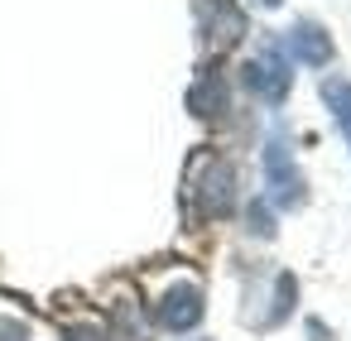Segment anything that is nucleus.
<instances>
[{
    "mask_svg": "<svg viewBox=\"0 0 351 341\" xmlns=\"http://www.w3.org/2000/svg\"><path fill=\"white\" fill-rule=\"evenodd\" d=\"M284 53H293V58L308 63V68H327V63H332V39H327L322 25L298 20V25L284 34Z\"/></svg>",
    "mask_w": 351,
    "mask_h": 341,
    "instance_id": "obj_6",
    "label": "nucleus"
},
{
    "mask_svg": "<svg viewBox=\"0 0 351 341\" xmlns=\"http://www.w3.org/2000/svg\"><path fill=\"white\" fill-rule=\"evenodd\" d=\"M193 197H197L202 216H226L236 207V168L226 159H217V154H202L197 178H193Z\"/></svg>",
    "mask_w": 351,
    "mask_h": 341,
    "instance_id": "obj_1",
    "label": "nucleus"
},
{
    "mask_svg": "<svg viewBox=\"0 0 351 341\" xmlns=\"http://www.w3.org/2000/svg\"><path fill=\"white\" fill-rule=\"evenodd\" d=\"M241 82H245V92H255L260 101L279 106V101L289 97V87H293V73H289V58H284L279 49H265L260 58H250V63L241 68Z\"/></svg>",
    "mask_w": 351,
    "mask_h": 341,
    "instance_id": "obj_3",
    "label": "nucleus"
},
{
    "mask_svg": "<svg viewBox=\"0 0 351 341\" xmlns=\"http://www.w3.org/2000/svg\"><path fill=\"white\" fill-rule=\"evenodd\" d=\"M68 341H106V331L97 322H77V327H68Z\"/></svg>",
    "mask_w": 351,
    "mask_h": 341,
    "instance_id": "obj_11",
    "label": "nucleus"
},
{
    "mask_svg": "<svg viewBox=\"0 0 351 341\" xmlns=\"http://www.w3.org/2000/svg\"><path fill=\"white\" fill-rule=\"evenodd\" d=\"M0 341H29V331L15 317H0Z\"/></svg>",
    "mask_w": 351,
    "mask_h": 341,
    "instance_id": "obj_12",
    "label": "nucleus"
},
{
    "mask_svg": "<svg viewBox=\"0 0 351 341\" xmlns=\"http://www.w3.org/2000/svg\"><path fill=\"white\" fill-rule=\"evenodd\" d=\"M293 298H298V283H293V274H279V283H274V307H269V327L274 322H284L289 312H293Z\"/></svg>",
    "mask_w": 351,
    "mask_h": 341,
    "instance_id": "obj_9",
    "label": "nucleus"
},
{
    "mask_svg": "<svg viewBox=\"0 0 351 341\" xmlns=\"http://www.w3.org/2000/svg\"><path fill=\"white\" fill-rule=\"evenodd\" d=\"M265 173H269V202L274 207H284V212L303 207L308 183H303V173H298V164H293V154H289L284 140H269L265 144Z\"/></svg>",
    "mask_w": 351,
    "mask_h": 341,
    "instance_id": "obj_2",
    "label": "nucleus"
},
{
    "mask_svg": "<svg viewBox=\"0 0 351 341\" xmlns=\"http://www.w3.org/2000/svg\"><path fill=\"white\" fill-rule=\"evenodd\" d=\"M197 29L202 39L217 49H231L245 39V10L236 5V0H197Z\"/></svg>",
    "mask_w": 351,
    "mask_h": 341,
    "instance_id": "obj_4",
    "label": "nucleus"
},
{
    "mask_svg": "<svg viewBox=\"0 0 351 341\" xmlns=\"http://www.w3.org/2000/svg\"><path fill=\"white\" fill-rule=\"evenodd\" d=\"M226 106H231V97H226V77H221L217 68H202L197 82H193V92H188V111L202 116V121H221Z\"/></svg>",
    "mask_w": 351,
    "mask_h": 341,
    "instance_id": "obj_7",
    "label": "nucleus"
},
{
    "mask_svg": "<svg viewBox=\"0 0 351 341\" xmlns=\"http://www.w3.org/2000/svg\"><path fill=\"white\" fill-rule=\"evenodd\" d=\"M202 312H207V303H202V288H197V283H173V288H164V298L154 303V322H159L164 331H193V327L202 322Z\"/></svg>",
    "mask_w": 351,
    "mask_h": 341,
    "instance_id": "obj_5",
    "label": "nucleus"
},
{
    "mask_svg": "<svg viewBox=\"0 0 351 341\" xmlns=\"http://www.w3.org/2000/svg\"><path fill=\"white\" fill-rule=\"evenodd\" d=\"M322 101H327V111L337 116V125H341V135L351 144V82L346 77H327L322 82Z\"/></svg>",
    "mask_w": 351,
    "mask_h": 341,
    "instance_id": "obj_8",
    "label": "nucleus"
},
{
    "mask_svg": "<svg viewBox=\"0 0 351 341\" xmlns=\"http://www.w3.org/2000/svg\"><path fill=\"white\" fill-rule=\"evenodd\" d=\"M245 221H250V231H255V236H269V231H274V226H269V207H265V202H250Z\"/></svg>",
    "mask_w": 351,
    "mask_h": 341,
    "instance_id": "obj_10",
    "label": "nucleus"
},
{
    "mask_svg": "<svg viewBox=\"0 0 351 341\" xmlns=\"http://www.w3.org/2000/svg\"><path fill=\"white\" fill-rule=\"evenodd\" d=\"M260 5H279V0H260Z\"/></svg>",
    "mask_w": 351,
    "mask_h": 341,
    "instance_id": "obj_13",
    "label": "nucleus"
}]
</instances>
